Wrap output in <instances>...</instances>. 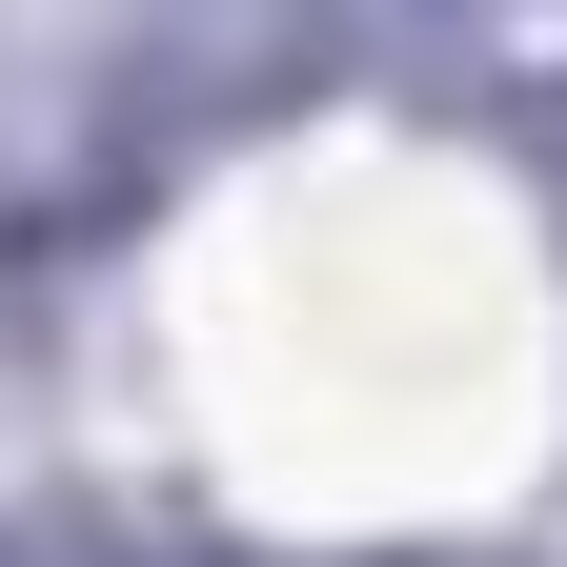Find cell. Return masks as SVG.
Masks as SVG:
<instances>
[{"label":"cell","instance_id":"1","mask_svg":"<svg viewBox=\"0 0 567 567\" xmlns=\"http://www.w3.org/2000/svg\"><path fill=\"white\" fill-rule=\"evenodd\" d=\"M0 567H122L102 527H0Z\"/></svg>","mask_w":567,"mask_h":567}]
</instances>
